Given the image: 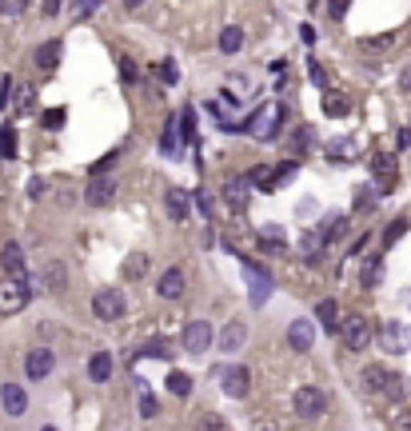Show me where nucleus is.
<instances>
[{
    "mask_svg": "<svg viewBox=\"0 0 411 431\" xmlns=\"http://www.w3.org/2000/svg\"><path fill=\"white\" fill-rule=\"evenodd\" d=\"M244 280H248V303H251V308H264L268 296H271V288H276V280H271L260 264H251V260H244Z\"/></svg>",
    "mask_w": 411,
    "mask_h": 431,
    "instance_id": "nucleus-4",
    "label": "nucleus"
},
{
    "mask_svg": "<svg viewBox=\"0 0 411 431\" xmlns=\"http://www.w3.org/2000/svg\"><path fill=\"white\" fill-rule=\"evenodd\" d=\"M24 9H28V0H0V12L4 16H21Z\"/></svg>",
    "mask_w": 411,
    "mask_h": 431,
    "instance_id": "nucleus-46",
    "label": "nucleus"
},
{
    "mask_svg": "<svg viewBox=\"0 0 411 431\" xmlns=\"http://www.w3.org/2000/svg\"><path fill=\"white\" fill-rule=\"evenodd\" d=\"M164 208H168V220L184 224V220H188V212H192L188 192H184V188H168V192H164Z\"/></svg>",
    "mask_w": 411,
    "mask_h": 431,
    "instance_id": "nucleus-17",
    "label": "nucleus"
},
{
    "mask_svg": "<svg viewBox=\"0 0 411 431\" xmlns=\"http://www.w3.org/2000/svg\"><path fill=\"white\" fill-rule=\"evenodd\" d=\"M300 36H303V44H316V28H311V24H303Z\"/></svg>",
    "mask_w": 411,
    "mask_h": 431,
    "instance_id": "nucleus-52",
    "label": "nucleus"
},
{
    "mask_svg": "<svg viewBox=\"0 0 411 431\" xmlns=\"http://www.w3.org/2000/svg\"><path fill=\"white\" fill-rule=\"evenodd\" d=\"M323 248H328V236H323L320 228H316V232H303V240H300V256H303L308 264H320Z\"/></svg>",
    "mask_w": 411,
    "mask_h": 431,
    "instance_id": "nucleus-19",
    "label": "nucleus"
},
{
    "mask_svg": "<svg viewBox=\"0 0 411 431\" xmlns=\"http://www.w3.org/2000/svg\"><path fill=\"white\" fill-rule=\"evenodd\" d=\"M120 76H124V81H136V76H140V72H136V68H132V61H128V56H120Z\"/></svg>",
    "mask_w": 411,
    "mask_h": 431,
    "instance_id": "nucleus-50",
    "label": "nucleus"
},
{
    "mask_svg": "<svg viewBox=\"0 0 411 431\" xmlns=\"http://www.w3.org/2000/svg\"><path fill=\"white\" fill-rule=\"evenodd\" d=\"M0 268H4V276H9V280L32 284L28 264H24V248H21V244H4V248H0Z\"/></svg>",
    "mask_w": 411,
    "mask_h": 431,
    "instance_id": "nucleus-6",
    "label": "nucleus"
},
{
    "mask_svg": "<svg viewBox=\"0 0 411 431\" xmlns=\"http://www.w3.org/2000/svg\"><path fill=\"white\" fill-rule=\"evenodd\" d=\"M248 184L251 180H228V184H224V200H228L231 212H244V208H248V200H251Z\"/></svg>",
    "mask_w": 411,
    "mask_h": 431,
    "instance_id": "nucleus-22",
    "label": "nucleus"
},
{
    "mask_svg": "<svg viewBox=\"0 0 411 431\" xmlns=\"http://www.w3.org/2000/svg\"><path fill=\"white\" fill-rule=\"evenodd\" d=\"M220 388H224L228 400H244V395L251 391V371L248 368H228L220 375Z\"/></svg>",
    "mask_w": 411,
    "mask_h": 431,
    "instance_id": "nucleus-11",
    "label": "nucleus"
},
{
    "mask_svg": "<svg viewBox=\"0 0 411 431\" xmlns=\"http://www.w3.org/2000/svg\"><path fill=\"white\" fill-rule=\"evenodd\" d=\"M168 391L172 395H180V400H188L192 395V375L188 371H168Z\"/></svg>",
    "mask_w": 411,
    "mask_h": 431,
    "instance_id": "nucleus-35",
    "label": "nucleus"
},
{
    "mask_svg": "<svg viewBox=\"0 0 411 431\" xmlns=\"http://www.w3.org/2000/svg\"><path fill=\"white\" fill-rule=\"evenodd\" d=\"M288 343H291V351H311V343H316V328H311L308 320H291L288 323Z\"/></svg>",
    "mask_w": 411,
    "mask_h": 431,
    "instance_id": "nucleus-16",
    "label": "nucleus"
},
{
    "mask_svg": "<svg viewBox=\"0 0 411 431\" xmlns=\"http://www.w3.org/2000/svg\"><path fill=\"white\" fill-rule=\"evenodd\" d=\"M311 148V128H300V140H291V156H303Z\"/></svg>",
    "mask_w": 411,
    "mask_h": 431,
    "instance_id": "nucleus-45",
    "label": "nucleus"
},
{
    "mask_svg": "<svg viewBox=\"0 0 411 431\" xmlns=\"http://www.w3.org/2000/svg\"><path fill=\"white\" fill-rule=\"evenodd\" d=\"M61 12V0H44V16H56Z\"/></svg>",
    "mask_w": 411,
    "mask_h": 431,
    "instance_id": "nucleus-53",
    "label": "nucleus"
},
{
    "mask_svg": "<svg viewBox=\"0 0 411 431\" xmlns=\"http://www.w3.org/2000/svg\"><path fill=\"white\" fill-rule=\"evenodd\" d=\"M104 0H72V9H68V16H72V24H84L92 16V12L100 9Z\"/></svg>",
    "mask_w": 411,
    "mask_h": 431,
    "instance_id": "nucleus-36",
    "label": "nucleus"
},
{
    "mask_svg": "<svg viewBox=\"0 0 411 431\" xmlns=\"http://www.w3.org/2000/svg\"><path fill=\"white\" fill-rule=\"evenodd\" d=\"M380 280H383V260H380V256H368L363 268H360V284H363V288H375Z\"/></svg>",
    "mask_w": 411,
    "mask_h": 431,
    "instance_id": "nucleus-31",
    "label": "nucleus"
},
{
    "mask_svg": "<svg viewBox=\"0 0 411 431\" xmlns=\"http://www.w3.org/2000/svg\"><path fill=\"white\" fill-rule=\"evenodd\" d=\"M360 380H363V388H368V391H380V395H383V391H387V395H391V391H400V375H391V371L380 368V363H368Z\"/></svg>",
    "mask_w": 411,
    "mask_h": 431,
    "instance_id": "nucleus-9",
    "label": "nucleus"
},
{
    "mask_svg": "<svg viewBox=\"0 0 411 431\" xmlns=\"http://www.w3.org/2000/svg\"><path fill=\"white\" fill-rule=\"evenodd\" d=\"M180 124L176 120H168V128H164V136H160V152L164 156H168V160H176V156H180Z\"/></svg>",
    "mask_w": 411,
    "mask_h": 431,
    "instance_id": "nucleus-29",
    "label": "nucleus"
},
{
    "mask_svg": "<svg viewBox=\"0 0 411 431\" xmlns=\"http://www.w3.org/2000/svg\"><path fill=\"white\" fill-rule=\"evenodd\" d=\"M24 303H28V284H21V280L0 284V311H4V316H12V311H21Z\"/></svg>",
    "mask_w": 411,
    "mask_h": 431,
    "instance_id": "nucleus-12",
    "label": "nucleus"
},
{
    "mask_svg": "<svg viewBox=\"0 0 411 431\" xmlns=\"http://www.w3.org/2000/svg\"><path fill=\"white\" fill-rule=\"evenodd\" d=\"M328 156H331L335 164L355 160V140H348V136H343V140H331V144H328Z\"/></svg>",
    "mask_w": 411,
    "mask_h": 431,
    "instance_id": "nucleus-33",
    "label": "nucleus"
},
{
    "mask_svg": "<svg viewBox=\"0 0 411 431\" xmlns=\"http://www.w3.org/2000/svg\"><path fill=\"white\" fill-rule=\"evenodd\" d=\"M240 48H244V28L240 24H228V28L220 32V52L231 56V52H240Z\"/></svg>",
    "mask_w": 411,
    "mask_h": 431,
    "instance_id": "nucleus-32",
    "label": "nucleus"
},
{
    "mask_svg": "<svg viewBox=\"0 0 411 431\" xmlns=\"http://www.w3.org/2000/svg\"><path fill=\"white\" fill-rule=\"evenodd\" d=\"M136 360H172V343H168V340H152V343H144V348L132 351V363H136Z\"/></svg>",
    "mask_w": 411,
    "mask_h": 431,
    "instance_id": "nucleus-27",
    "label": "nucleus"
},
{
    "mask_svg": "<svg viewBox=\"0 0 411 431\" xmlns=\"http://www.w3.org/2000/svg\"><path fill=\"white\" fill-rule=\"evenodd\" d=\"M380 340H383V348L387 351H395V355H403V351H411V328H403V323H383V331H380Z\"/></svg>",
    "mask_w": 411,
    "mask_h": 431,
    "instance_id": "nucleus-14",
    "label": "nucleus"
},
{
    "mask_svg": "<svg viewBox=\"0 0 411 431\" xmlns=\"http://www.w3.org/2000/svg\"><path fill=\"white\" fill-rule=\"evenodd\" d=\"M348 9H351V0H328V16H331V21H343Z\"/></svg>",
    "mask_w": 411,
    "mask_h": 431,
    "instance_id": "nucleus-44",
    "label": "nucleus"
},
{
    "mask_svg": "<svg viewBox=\"0 0 411 431\" xmlns=\"http://www.w3.org/2000/svg\"><path fill=\"white\" fill-rule=\"evenodd\" d=\"M340 336H343V348H348V351H363V348H368V340H371L368 316H343Z\"/></svg>",
    "mask_w": 411,
    "mask_h": 431,
    "instance_id": "nucleus-5",
    "label": "nucleus"
},
{
    "mask_svg": "<svg viewBox=\"0 0 411 431\" xmlns=\"http://www.w3.org/2000/svg\"><path fill=\"white\" fill-rule=\"evenodd\" d=\"M283 120H288V112H283L280 104H268V108H260L248 120V132L256 136V140H276V136L283 132Z\"/></svg>",
    "mask_w": 411,
    "mask_h": 431,
    "instance_id": "nucleus-3",
    "label": "nucleus"
},
{
    "mask_svg": "<svg viewBox=\"0 0 411 431\" xmlns=\"http://www.w3.org/2000/svg\"><path fill=\"white\" fill-rule=\"evenodd\" d=\"M176 124H180V136H184V144H192V140H196V108H192V104L180 112V116H176Z\"/></svg>",
    "mask_w": 411,
    "mask_h": 431,
    "instance_id": "nucleus-38",
    "label": "nucleus"
},
{
    "mask_svg": "<svg viewBox=\"0 0 411 431\" xmlns=\"http://www.w3.org/2000/svg\"><path fill=\"white\" fill-rule=\"evenodd\" d=\"M296 172H300V156H296V160H283L280 168H271V176H268V184H264V192H280L283 184L291 180V176H296Z\"/></svg>",
    "mask_w": 411,
    "mask_h": 431,
    "instance_id": "nucleus-26",
    "label": "nucleus"
},
{
    "mask_svg": "<svg viewBox=\"0 0 411 431\" xmlns=\"http://www.w3.org/2000/svg\"><path fill=\"white\" fill-rule=\"evenodd\" d=\"M0 156H16V128H12V124H4V128H0Z\"/></svg>",
    "mask_w": 411,
    "mask_h": 431,
    "instance_id": "nucleus-40",
    "label": "nucleus"
},
{
    "mask_svg": "<svg viewBox=\"0 0 411 431\" xmlns=\"http://www.w3.org/2000/svg\"><path fill=\"white\" fill-rule=\"evenodd\" d=\"M371 176H375V192H391L395 188V176H400V164L391 152H375L371 156Z\"/></svg>",
    "mask_w": 411,
    "mask_h": 431,
    "instance_id": "nucleus-7",
    "label": "nucleus"
},
{
    "mask_svg": "<svg viewBox=\"0 0 411 431\" xmlns=\"http://www.w3.org/2000/svg\"><path fill=\"white\" fill-rule=\"evenodd\" d=\"M61 52H64L61 41H44L41 48H36V61H32V64H36L41 72H52L56 64H61Z\"/></svg>",
    "mask_w": 411,
    "mask_h": 431,
    "instance_id": "nucleus-24",
    "label": "nucleus"
},
{
    "mask_svg": "<svg viewBox=\"0 0 411 431\" xmlns=\"http://www.w3.org/2000/svg\"><path fill=\"white\" fill-rule=\"evenodd\" d=\"M144 271H148V256H144V251H136V256L124 260V280H140Z\"/></svg>",
    "mask_w": 411,
    "mask_h": 431,
    "instance_id": "nucleus-39",
    "label": "nucleus"
},
{
    "mask_svg": "<svg viewBox=\"0 0 411 431\" xmlns=\"http://www.w3.org/2000/svg\"><path fill=\"white\" fill-rule=\"evenodd\" d=\"M371 204H375V196H371L368 188H360V192H355V208H360V212H368Z\"/></svg>",
    "mask_w": 411,
    "mask_h": 431,
    "instance_id": "nucleus-49",
    "label": "nucleus"
},
{
    "mask_svg": "<svg viewBox=\"0 0 411 431\" xmlns=\"http://www.w3.org/2000/svg\"><path fill=\"white\" fill-rule=\"evenodd\" d=\"M116 188H120V184L112 180V176H92L88 192H84V200H88L92 208H104V204L116 200Z\"/></svg>",
    "mask_w": 411,
    "mask_h": 431,
    "instance_id": "nucleus-13",
    "label": "nucleus"
},
{
    "mask_svg": "<svg viewBox=\"0 0 411 431\" xmlns=\"http://www.w3.org/2000/svg\"><path fill=\"white\" fill-rule=\"evenodd\" d=\"M116 156H120V152H108V156H104V160H96L88 172H92V176H104V172H108L112 164H116Z\"/></svg>",
    "mask_w": 411,
    "mask_h": 431,
    "instance_id": "nucleus-48",
    "label": "nucleus"
},
{
    "mask_svg": "<svg viewBox=\"0 0 411 431\" xmlns=\"http://www.w3.org/2000/svg\"><path fill=\"white\" fill-rule=\"evenodd\" d=\"M156 291H160L164 300H180V296H184V271L180 268H168L160 276V284H156Z\"/></svg>",
    "mask_w": 411,
    "mask_h": 431,
    "instance_id": "nucleus-23",
    "label": "nucleus"
},
{
    "mask_svg": "<svg viewBox=\"0 0 411 431\" xmlns=\"http://www.w3.org/2000/svg\"><path fill=\"white\" fill-rule=\"evenodd\" d=\"M400 148H411V128H400Z\"/></svg>",
    "mask_w": 411,
    "mask_h": 431,
    "instance_id": "nucleus-56",
    "label": "nucleus"
},
{
    "mask_svg": "<svg viewBox=\"0 0 411 431\" xmlns=\"http://www.w3.org/2000/svg\"><path fill=\"white\" fill-rule=\"evenodd\" d=\"M316 320L323 323V331H328V336H335V331H340V323H343L340 303H335V300H320V303H316Z\"/></svg>",
    "mask_w": 411,
    "mask_h": 431,
    "instance_id": "nucleus-21",
    "label": "nucleus"
},
{
    "mask_svg": "<svg viewBox=\"0 0 411 431\" xmlns=\"http://www.w3.org/2000/svg\"><path fill=\"white\" fill-rule=\"evenodd\" d=\"M244 343H248V323L244 320H231V323H224V331H220V343H216V348L220 351H240Z\"/></svg>",
    "mask_w": 411,
    "mask_h": 431,
    "instance_id": "nucleus-15",
    "label": "nucleus"
},
{
    "mask_svg": "<svg viewBox=\"0 0 411 431\" xmlns=\"http://www.w3.org/2000/svg\"><path fill=\"white\" fill-rule=\"evenodd\" d=\"M348 112H351V100L343 96V92H323V116L340 120V116H348Z\"/></svg>",
    "mask_w": 411,
    "mask_h": 431,
    "instance_id": "nucleus-28",
    "label": "nucleus"
},
{
    "mask_svg": "<svg viewBox=\"0 0 411 431\" xmlns=\"http://www.w3.org/2000/svg\"><path fill=\"white\" fill-rule=\"evenodd\" d=\"M208 348H212V323L208 320H192L188 328H184V351L204 355Z\"/></svg>",
    "mask_w": 411,
    "mask_h": 431,
    "instance_id": "nucleus-10",
    "label": "nucleus"
},
{
    "mask_svg": "<svg viewBox=\"0 0 411 431\" xmlns=\"http://www.w3.org/2000/svg\"><path fill=\"white\" fill-rule=\"evenodd\" d=\"M52 368H56V355H52V348H32L28 360H24V375H28V380H36V383L48 380Z\"/></svg>",
    "mask_w": 411,
    "mask_h": 431,
    "instance_id": "nucleus-8",
    "label": "nucleus"
},
{
    "mask_svg": "<svg viewBox=\"0 0 411 431\" xmlns=\"http://www.w3.org/2000/svg\"><path fill=\"white\" fill-rule=\"evenodd\" d=\"M144 4H148V0H124V9H128V12H140Z\"/></svg>",
    "mask_w": 411,
    "mask_h": 431,
    "instance_id": "nucleus-55",
    "label": "nucleus"
},
{
    "mask_svg": "<svg viewBox=\"0 0 411 431\" xmlns=\"http://www.w3.org/2000/svg\"><path fill=\"white\" fill-rule=\"evenodd\" d=\"M41 192H44V180H41V176H32V180H28V196H32V200H36Z\"/></svg>",
    "mask_w": 411,
    "mask_h": 431,
    "instance_id": "nucleus-51",
    "label": "nucleus"
},
{
    "mask_svg": "<svg viewBox=\"0 0 411 431\" xmlns=\"http://www.w3.org/2000/svg\"><path fill=\"white\" fill-rule=\"evenodd\" d=\"M112 368H116V363H112L108 351H96V355L88 360V380L92 383H108L112 380Z\"/></svg>",
    "mask_w": 411,
    "mask_h": 431,
    "instance_id": "nucleus-25",
    "label": "nucleus"
},
{
    "mask_svg": "<svg viewBox=\"0 0 411 431\" xmlns=\"http://www.w3.org/2000/svg\"><path fill=\"white\" fill-rule=\"evenodd\" d=\"M196 208H200L204 216H212V200H208V196H196Z\"/></svg>",
    "mask_w": 411,
    "mask_h": 431,
    "instance_id": "nucleus-54",
    "label": "nucleus"
},
{
    "mask_svg": "<svg viewBox=\"0 0 411 431\" xmlns=\"http://www.w3.org/2000/svg\"><path fill=\"white\" fill-rule=\"evenodd\" d=\"M0 407L9 411V415H24L28 411V395H24L21 383H4L0 388Z\"/></svg>",
    "mask_w": 411,
    "mask_h": 431,
    "instance_id": "nucleus-18",
    "label": "nucleus"
},
{
    "mask_svg": "<svg viewBox=\"0 0 411 431\" xmlns=\"http://www.w3.org/2000/svg\"><path fill=\"white\" fill-rule=\"evenodd\" d=\"M391 44H395V32H380V36H363V41H360V48L375 56V52L391 48Z\"/></svg>",
    "mask_w": 411,
    "mask_h": 431,
    "instance_id": "nucleus-37",
    "label": "nucleus"
},
{
    "mask_svg": "<svg viewBox=\"0 0 411 431\" xmlns=\"http://www.w3.org/2000/svg\"><path fill=\"white\" fill-rule=\"evenodd\" d=\"M156 76H160L164 84H176V81H180V68L168 61V64H160V68H156Z\"/></svg>",
    "mask_w": 411,
    "mask_h": 431,
    "instance_id": "nucleus-47",
    "label": "nucleus"
},
{
    "mask_svg": "<svg viewBox=\"0 0 411 431\" xmlns=\"http://www.w3.org/2000/svg\"><path fill=\"white\" fill-rule=\"evenodd\" d=\"M92 316H96V320H104V323L124 320V316H128V300H124V291L120 288L96 291V296H92Z\"/></svg>",
    "mask_w": 411,
    "mask_h": 431,
    "instance_id": "nucleus-2",
    "label": "nucleus"
},
{
    "mask_svg": "<svg viewBox=\"0 0 411 431\" xmlns=\"http://www.w3.org/2000/svg\"><path fill=\"white\" fill-rule=\"evenodd\" d=\"M320 232L328 236V240H340L343 232H348V216H343V212H331L328 220L320 224Z\"/></svg>",
    "mask_w": 411,
    "mask_h": 431,
    "instance_id": "nucleus-34",
    "label": "nucleus"
},
{
    "mask_svg": "<svg viewBox=\"0 0 411 431\" xmlns=\"http://www.w3.org/2000/svg\"><path fill=\"white\" fill-rule=\"evenodd\" d=\"M328 407H331L328 391L316 388V383H303V388H296V395H291V411H296L303 423L323 420V415H328Z\"/></svg>",
    "mask_w": 411,
    "mask_h": 431,
    "instance_id": "nucleus-1",
    "label": "nucleus"
},
{
    "mask_svg": "<svg viewBox=\"0 0 411 431\" xmlns=\"http://www.w3.org/2000/svg\"><path fill=\"white\" fill-rule=\"evenodd\" d=\"M64 116H68L64 108H48V112L41 116V124H44L48 132H56V128H64Z\"/></svg>",
    "mask_w": 411,
    "mask_h": 431,
    "instance_id": "nucleus-41",
    "label": "nucleus"
},
{
    "mask_svg": "<svg viewBox=\"0 0 411 431\" xmlns=\"http://www.w3.org/2000/svg\"><path fill=\"white\" fill-rule=\"evenodd\" d=\"M136 395H140V415L144 420H156V415H160V403H156V395L148 391V383H144L140 375H136Z\"/></svg>",
    "mask_w": 411,
    "mask_h": 431,
    "instance_id": "nucleus-30",
    "label": "nucleus"
},
{
    "mask_svg": "<svg viewBox=\"0 0 411 431\" xmlns=\"http://www.w3.org/2000/svg\"><path fill=\"white\" fill-rule=\"evenodd\" d=\"M41 284L52 291V296H61L64 284H68V268H64V264H56V260L44 264V268H41Z\"/></svg>",
    "mask_w": 411,
    "mask_h": 431,
    "instance_id": "nucleus-20",
    "label": "nucleus"
},
{
    "mask_svg": "<svg viewBox=\"0 0 411 431\" xmlns=\"http://www.w3.org/2000/svg\"><path fill=\"white\" fill-rule=\"evenodd\" d=\"M9 104H16V81L4 76V81H0V108H9Z\"/></svg>",
    "mask_w": 411,
    "mask_h": 431,
    "instance_id": "nucleus-42",
    "label": "nucleus"
},
{
    "mask_svg": "<svg viewBox=\"0 0 411 431\" xmlns=\"http://www.w3.org/2000/svg\"><path fill=\"white\" fill-rule=\"evenodd\" d=\"M400 88H403V92H411V68H407V72H403V76H400Z\"/></svg>",
    "mask_w": 411,
    "mask_h": 431,
    "instance_id": "nucleus-57",
    "label": "nucleus"
},
{
    "mask_svg": "<svg viewBox=\"0 0 411 431\" xmlns=\"http://www.w3.org/2000/svg\"><path fill=\"white\" fill-rule=\"evenodd\" d=\"M403 232H407V220H403V216H400V220H395V224H391V228H387V232H383V244H387V248H391V244L400 240Z\"/></svg>",
    "mask_w": 411,
    "mask_h": 431,
    "instance_id": "nucleus-43",
    "label": "nucleus"
}]
</instances>
